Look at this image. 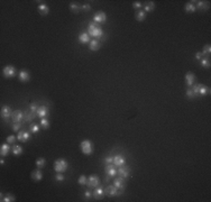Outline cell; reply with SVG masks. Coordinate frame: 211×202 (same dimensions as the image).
Masks as SVG:
<instances>
[{"label":"cell","instance_id":"cell-1","mask_svg":"<svg viewBox=\"0 0 211 202\" xmlns=\"http://www.w3.org/2000/svg\"><path fill=\"white\" fill-rule=\"evenodd\" d=\"M88 32H89V35L92 36V37H95V38H99L103 35V30H102L101 26L95 24V23H90L89 26H88Z\"/></svg>","mask_w":211,"mask_h":202},{"label":"cell","instance_id":"cell-2","mask_svg":"<svg viewBox=\"0 0 211 202\" xmlns=\"http://www.w3.org/2000/svg\"><path fill=\"white\" fill-rule=\"evenodd\" d=\"M68 167V162L65 160H63V158H59V160H55V163H54V169L57 172V173H63V172H65Z\"/></svg>","mask_w":211,"mask_h":202},{"label":"cell","instance_id":"cell-3","mask_svg":"<svg viewBox=\"0 0 211 202\" xmlns=\"http://www.w3.org/2000/svg\"><path fill=\"white\" fill-rule=\"evenodd\" d=\"M193 86V92H194V95L196 97V95H205V94H208V93L210 92V89L209 88H207L205 85H203V84H196V85H192Z\"/></svg>","mask_w":211,"mask_h":202},{"label":"cell","instance_id":"cell-4","mask_svg":"<svg viewBox=\"0 0 211 202\" xmlns=\"http://www.w3.org/2000/svg\"><path fill=\"white\" fill-rule=\"evenodd\" d=\"M104 193L109 196H118L124 193V190H119L115 185H108L107 189L104 190Z\"/></svg>","mask_w":211,"mask_h":202},{"label":"cell","instance_id":"cell-5","mask_svg":"<svg viewBox=\"0 0 211 202\" xmlns=\"http://www.w3.org/2000/svg\"><path fill=\"white\" fill-rule=\"evenodd\" d=\"M81 149H82V153L85 154V155H91L93 152V145L90 140L85 139L81 143Z\"/></svg>","mask_w":211,"mask_h":202},{"label":"cell","instance_id":"cell-6","mask_svg":"<svg viewBox=\"0 0 211 202\" xmlns=\"http://www.w3.org/2000/svg\"><path fill=\"white\" fill-rule=\"evenodd\" d=\"M11 120H12L14 124H16V122H23L24 121V111H21V110L19 109L12 111Z\"/></svg>","mask_w":211,"mask_h":202},{"label":"cell","instance_id":"cell-7","mask_svg":"<svg viewBox=\"0 0 211 202\" xmlns=\"http://www.w3.org/2000/svg\"><path fill=\"white\" fill-rule=\"evenodd\" d=\"M107 21V15L103 12V11H99V12H97L94 16H93V23H95V24H103V23H106Z\"/></svg>","mask_w":211,"mask_h":202},{"label":"cell","instance_id":"cell-8","mask_svg":"<svg viewBox=\"0 0 211 202\" xmlns=\"http://www.w3.org/2000/svg\"><path fill=\"white\" fill-rule=\"evenodd\" d=\"M11 115H12V110L9 106H5L1 108V117L7 122H9V118H11Z\"/></svg>","mask_w":211,"mask_h":202},{"label":"cell","instance_id":"cell-9","mask_svg":"<svg viewBox=\"0 0 211 202\" xmlns=\"http://www.w3.org/2000/svg\"><path fill=\"white\" fill-rule=\"evenodd\" d=\"M104 171H106V173H107L110 177L116 176V175L118 174V169L116 168V166H115L113 164H107V165H106V168H104Z\"/></svg>","mask_w":211,"mask_h":202},{"label":"cell","instance_id":"cell-10","mask_svg":"<svg viewBox=\"0 0 211 202\" xmlns=\"http://www.w3.org/2000/svg\"><path fill=\"white\" fill-rule=\"evenodd\" d=\"M86 184H88L89 187H97V186H99V184H100V180H99V177L97 176V175H91V176H89V178H88Z\"/></svg>","mask_w":211,"mask_h":202},{"label":"cell","instance_id":"cell-11","mask_svg":"<svg viewBox=\"0 0 211 202\" xmlns=\"http://www.w3.org/2000/svg\"><path fill=\"white\" fill-rule=\"evenodd\" d=\"M118 175L124 178L130 176V168L126 166V165H122V166H119L118 168Z\"/></svg>","mask_w":211,"mask_h":202},{"label":"cell","instance_id":"cell-12","mask_svg":"<svg viewBox=\"0 0 211 202\" xmlns=\"http://www.w3.org/2000/svg\"><path fill=\"white\" fill-rule=\"evenodd\" d=\"M3 75L6 77H14L16 75V68L11 65H7L6 67H3Z\"/></svg>","mask_w":211,"mask_h":202},{"label":"cell","instance_id":"cell-13","mask_svg":"<svg viewBox=\"0 0 211 202\" xmlns=\"http://www.w3.org/2000/svg\"><path fill=\"white\" fill-rule=\"evenodd\" d=\"M36 113H37V116L39 118H46V116L50 113L48 107H47V106H41V107H38Z\"/></svg>","mask_w":211,"mask_h":202},{"label":"cell","instance_id":"cell-14","mask_svg":"<svg viewBox=\"0 0 211 202\" xmlns=\"http://www.w3.org/2000/svg\"><path fill=\"white\" fill-rule=\"evenodd\" d=\"M17 139L19 140V142H23V143L28 142V140L30 139V134H29L28 131H25V130L19 131L18 135H17Z\"/></svg>","mask_w":211,"mask_h":202},{"label":"cell","instance_id":"cell-15","mask_svg":"<svg viewBox=\"0 0 211 202\" xmlns=\"http://www.w3.org/2000/svg\"><path fill=\"white\" fill-rule=\"evenodd\" d=\"M104 189L102 187V186H97L95 187V190L93 191L92 195L97 199V200H100V199H102L103 198V195H104Z\"/></svg>","mask_w":211,"mask_h":202},{"label":"cell","instance_id":"cell-16","mask_svg":"<svg viewBox=\"0 0 211 202\" xmlns=\"http://www.w3.org/2000/svg\"><path fill=\"white\" fill-rule=\"evenodd\" d=\"M113 185H115L117 189H119V190H124V189H125V185H126V183H125V178L121 176L116 177L115 181H113Z\"/></svg>","mask_w":211,"mask_h":202},{"label":"cell","instance_id":"cell-17","mask_svg":"<svg viewBox=\"0 0 211 202\" xmlns=\"http://www.w3.org/2000/svg\"><path fill=\"white\" fill-rule=\"evenodd\" d=\"M126 164V158L124 157V156H121V155H117V156H115L113 157V165L115 166H122V165H125Z\"/></svg>","mask_w":211,"mask_h":202},{"label":"cell","instance_id":"cell-18","mask_svg":"<svg viewBox=\"0 0 211 202\" xmlns=\"http://www.w3.org/2000/svg\"><path fill=\"white\" fill-rule=\"evenodd\" d=\"M18 79H19V81H21V82H27V81H29V79H30L29 72H28V71H25V70L20 71L19 74H18Z\"/></svg>","mask_w":211,"mask_h":202},{"label":"cell","instance_id":"cell-19","mask_svg":"<svg viewBox=\"0 0 211 202\" xmlns=\"http://www.w3.org/2000/svg\"><path fill=\"white\" fill-rule=\"evenodd\" d=\"M185 81L189 86H192L194 84V81H195V75L192 72H187L185 74Z\"/></svg>","mask_w":211,"mask_h":202},{"label":"cell","instance_id":"cell-20","mask_svg":"<svg viewBox=\"0 0 211 202\" xmlns=\"http://www.w3.org/2000/svg\"><path fill=\"white\" fill-rule=\"evenodd\" d=\"M34 112L33 111H25L24 112V122H32L33 120H34Z\"/></svg>","mask_w":211,"mask_h":202},{"label":"cell","instance_id":"cell-21","mask_svg":"<svg viewBox=\"0 0 211 202\" xmlns=\"http://www.w3.org/2000/svg\"><path fill=\"white\" fill-rule=\"evenodd\" d=\"M38 11H39V14L42 16H46L48 14V11H50V8H48V6L46 3H41L38 6Z\"/></svg>","mask_w":211,"mask_h":202},{"label":"cell","instance_id":"cell-22","mask_svg":"<svg viewBox=\"0 0 211 202\" xmlns=\"http://www.w3.org/2000/svg\"><path fill=\"white\" fill-rule=\"evenodd\" d=\"M196 5H195V8L200 9V10H207L209 8V3L208 1H195Z\"/></svg>","mask_w":211,"mask_h":202},{"label":"cell","instance_id":"cell-23","mask_svg":"<svg viewBox=\"0 0 211 202\" xmlns=\"http://www.w3.org/2000/svg\"><path fill=\"white\" fill-rule=\"evenodd\" d=\"M9 152H10V146L7 144H2L1 145V147H0V154H1V156H7L9 154Z\"/></svg>","mask_w":211,"mask_h":202},{"label":"cell","instance_id":"cell-24","mask_svg":"<svg viewBox=\"0 0 211 202\" xmlns=\"http://www.w3.org/2000/svg\"><path fill=\"white\" fill-rule=\"evenodd\" d=\"M32 178L35 180V181H41L43 178V173L42 171L38 168V169H36V171H33L32 172Z\"/></svg>","mask_w":211,"mask_h":202},{"label":"cell","instance_id":"cell-25","mask_svg":"<svg viewBox=\"0 0 211 202\" xmlns=\"http://www.w3.org/2000/svg\"><path fill=\"white\" fill-rule=\"evenodd\" d=\"M155 8V3H154V1H147L145 5H144V11L145 12H151L153 11Z\"/></svg>","mask_w":211,"mask_h":202},{"label":"cell","instance_id":"cell-26","mask_svg":"<svg viewBox=\"0 0 211 202\" xmlns=\"http://www.w3.org/2000/svg\"><path fill=\"white\" fill-rule=\"evenodd\" d=\"M79 42L82 43V44L90 43V35L88 33H82L80 36H79Z\"/></svg>","mask_w":211,"mask_h":202},{"label":"cell","instance_id":"cell-27","mask_svg":"<svg viewBox=\"0 0 211 202\" xmlns=\"http://www.w3.org/2000/svg\"><path fill=\"white\" fill-rule=\"evenodd\" d=\"M100 42L99 41H97V39H92V41H90V50H93V52H95V50H98L100 48Z\"/></svg>","mask_w":211,"mask_h":202},{"label":"cell","instance_id":"cell-28","mask_svg":"<svg viewBox=\"0 0 211 202\" xmlns=\"http://www.w3.org/2000/svg\"><path fill=\"white\" fill-rule=\"evenodd\" d=\"M145 18H146V12H145L144 10H142V9L138 10L137 14H136V19H137L138 21H144Z\"/></svg>","mask_w":211,"mask_h":202},{"label":"cell","instance_id":"cell-29","mask_svg":"<svg viewBox=\"0 0 211 202\" xmlns=\"http://www.w3.org/2000/svg\"><path fill=\"white\" fill-rule=\"evenodd\" d=\"M186 12H194L196 8H195V5L193 3V1H191V2H189V3H186L185 7H184Z\"/></svg>","mask_w":211,"mask_h":202},{"label":"cell","instance_id":"cell-30","mask_svg":"<svg viewBox=\"0 0 211 202\" xmlns=\"http://www.w3.org/2000/svg\"><path fill=\"white\" fill-rule=\"evenodd\" d=\"M11 151H12V154L14 155H20L21 153H23V148H21V146H19V145H15V146H12V148H11Z\"/></svg>","mask_w":211,"mask_h":202},{"label":"cell","instance_id":"cell-31","mask_svg":"<svg viewBox=\"0 0 211 202\" xmlns=\"http://www.w3.org/2000/svg\"><path fill=\"white\" fill-rule=\"evenodd\" d=\"M45 165H46V160H45V158L41 157V158H38V160H36V166H37L38 168L44 167Z\"/></svg>","mask_w":211,"mask_h":202},{"label":"cell","instance_id":"cell-32","mask_svg":"<svg viewBox=\"0 0 211 202\" xmlns=\"http://www.w3.org/2000/svg\"><path fill=\"white\" fill-rule=\"evenodd\" d=\"M29 130L32 131V133H34V134H36V133H38L39 131V126L37 125V124H30V126H29Z\"/></svg>","mask_w":211,"mask_h":202},{"label":"cell","instance_id":"cell-33","mask_svg":"<svg viewBox=\"0 0 211 202\" xmlns=\"http://www.w3.org/2000/svg\"><path fill=\"white\" fill-rule=\"evenodd\" d=\"M41 126H42L44 129H47V128L50 127V121H48V119L42 118V119H41Z\"/></svg>","mask_w":211,"mask_h":202},{"label":"cell","instance_id":"cell-34","mask_svg":"<svg viewBox=\"0 0 211 202\" xmlns=\"http://www.w3.org/2000/svg\"><path fill=\"white\" fill-rule=\"evenodd\" d=\"M210 52H211V46L208 44V45H205V46L203 47V50L201 52V53H202V55L204 56V55H209V54H210Z\"/></svg>","mask_w":211,"mask_h":202},{"label":"cell","instance_id":"cell-35","mask_svg":"<svg viewBox=\"0 0 211 202\" xmlns=\"http://www.w3.org/2000/svg\"><path fill=\"white\" fill-rule=\"evenodd\" d=\"M1 201H5V202L15 201V196H14V195H11V194H7L5 198H2V199H1Z\"/></svg>","mask_w":211,"mask_h":202},{"label":"cell","instance_id":"cell-36","mask_svg":"<svg viewBox=\"0 0 211 202\" xmlns=\"http://www.w3.org/2000/svg\"><path fill=\"white\" fill-rule=\"evenodd\" d=\"M77 182H79V184L85 185V184H86V182H88V177L85 176V175H81V176L79 177Z\"/></svg>","mask_w":211,"mask_h":202},{"label":"cell","instance_id":"cell-37","mask_svg":"<svg viewBox=\"0 0 211 202\" xmlns=\"http://www.w3.org/2000/svg\"><path fill=\"white\" fill-rule=\"evenodd\" d=\"M201 65H202V67H210V59H201Z\"/></svg>","mask_w":211,"mask_h":202},{"label":"cell","instance_id":"cell-38","mask_svg":"<svg viewBox=\"0 0 211 202\" xmlns=\"http://www.w3.org/2000/svg\"><path fill=\"white\" fill-rule=\"evenodd\" d=\"M70 8H71V10H72V11L77 12V11L80 10V8H81V7H80L79 5H76V3H71V5H70Z\"/></svg>","mask_w":211,"mask_h":202},{"label":"cell","instance_id":"cell-39","mask_svg":"<svg viewBox=\"0 0 211 202\" xmlns=\"http://www.w3.org/2000/svg\"><path fill=\"white\" fill-rule=\"evenodd\" d=\"M186 97H187V98H190V99L194 98L195 95H194L193 90H191V89H187V90H186Z\"/></svg>","mask_w":211,"mask_h":202},{"label":"cell","instance_id":"cell-40","mask_svg":"<svg viewBox=\"0 0 211 202\" xmlns=\"http://www.w3.org/2000/svg\"><path fill=\"white\" fill-rule=\"evenodd\" d=\"M20 128H21V122H16V124L12 125V130L14 131H18Z\"/></svg>","mask_w":211,"mask_h":202},{"label":"cell","instance_id":"cell-41","mask_svg":"<svg viewBox=\"0 0 211 202\" xmlns=\"http://www.w3.org/2000/svg\"><path fill=\"white\" fill-rule=\"evenodd\" d=\"M103 162L106 163V164H113V156H108V157H106Z\"/></svg>","mask_w":211,"mask_h":202},{"label":"cell","instance_id":"cell-42","mask_svg":"<svg viewBox=\"0 0 211 202\" xmlns=\"http://www.w3.org/2000/svg\"><path fill=\"white\" fill-rule=\"evenodd\" d=\"M15 140H16V137L12 136V135H10V136L7 137V143L8 144H14L15 143Z\"/></svg>","mask_w":211,"mask_h":202},{"label":"cell","instance_id":"cell-43","mask_svg":"<svg viewBox=\"0 0 211 202\" xmlns=\"http://www.w3.org/2000/svg\"><path fill=\"white\" fill-rule=\"evenodd\" d=\"M55 178H56V181H59V182H63V181H64V175H63L62 173H57V174L55 175Z\"/></svg>","mask_w":211,"mask_h":202},{"label":"cell","instance_id":"cell-44","mask_svg":"<svg viewBox=\"0 0 211 202\" xmlns=\"http://www.w3.org/2000/svg\"><path fill=\"white\" fill-rule=\"evenodd\" d=\"M29 109L30 111H33V112H36L37 109H38V106L36 104V103H30V106H29Z\"/></svg>","mask_w":211,"mask_h":202},{"label":"cell","instance_id":"cell-45","mask_svg":"<svg viewBox=\"0 0 211 202\" xmlns=\"http://www.w3.org/2000/svg\"><path fill=\"white\" fill-rule=\"evenodd\" d=\"M133 8H135V9L142 8V2H139V1H135V2L133 3Z\"/></svg>","mask_w":211,"mask_h":202},{"label":"cell","instance_id":"cell-46","mask_svg":"<svg viewBox=\"0 0 211 202\" xmlns=\"http://www.w3.org/2000/svg\"><path fill=\"white\" fill-rule=\"evenodd\" d=\"M84 196L86 198V199H88V200H89V199L92 196V194H91V192H90V191H85V192H84Z\"/></svg>","mask_w":211,"mask_h":202},{"label":"cell","instance_id":"cell-47","mask_svg":"<svg viewBox=\"0 0 211 202\" xmlns=\"http://www.w3.org/2000/svg\"><path fill=\"white\" fill-rule=\"evenodd\" d=\"M202 53H201V52H198V53H196V54H195V59H202Z\"/></svg>","mask_w":211,"mask_h":202},{"label":"cell","instance_id":"cell-48","mask_svg":"<svg viewBox=\"0 0 211 202\" xmlns=\"http://www.w3.org/2000/svg\"><path fill=\"white\" fill-rule=\"evenodd\" d=\"M81 8L84 9V10H90V8H91V7H90V5H83Z\"/></svg>","mask_w":211,"mask_h":202},{"label":"cell","instance_id":"cell-49","mask_svg":"<svg viewBox=\"0 0 211 202\" xmlns=\"http://www.w3.org/2000/svg\"><path fill=\"white\" fill-rule=\"evenodd\" d=\"M0 163H1V165H3V164H5V160H0Z\"/></svg>","mask_w":211,"mask_h":202}]
</instances>
